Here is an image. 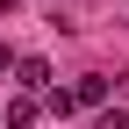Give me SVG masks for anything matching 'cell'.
I'll return each mask as SVG.
<instances>
[{
    "mask_svg": "<svg viewBox=\"0 0 129 129\" xmlns=\"http://www.w3.org/2000/svg\"><path fill=\"white\" fill-rule=\"evenodd\" d=\"M108 101V79L101 72H79V86H72V108H101Z\"/></svg>",
    "mask_w": 129,
    "mask_h": 129,
    "instance_id": "1",
    "label": "cell"
},
{
    "mask_svg": "<svg viewBox=\"0 0 129 129\" xmlns=\"http://www.w3.org/2000/svg\"><path fill=\"white\" fill-rule=\"evenodd\" d=\"M14 72H22L29 93H50V64H43V57H14Z\"/></svg>",
    "mask_w": 129,
    "mask_h": 129,
    "instance_id": "2",
    "label": "cell"
},
{
    "mask_svg": "<svg viewBox=\"0 0 129 129\" xmlns=\"http://www.w3.org/2000/svg\"><path fill=\"white\" fill-rule=\"evenodd\" d=\"M29 122H36V101H7L0 108V129H29Z\"/></svg>",
    "mask_w": 129,
    "mask_h": 129,
    "instance_id": "3",
    "label": "cell"
},
{
    "mask_svg": "<svg viewBox=\"0 0 129 129\" xmlns=\"http://www.w3.org/2000/svg\"><path fill=\"white\" fill-rule=\"evenodd\" d=\"M93 129H129V115H122V108H101V115H93Z\"/></svg>",
    "mask_w": 129,
    "mask_h": 129,
    "instance_id": "4",
    "label": "cell"
},
{
    "mask_svg": "<svg viewBox=\"0 0 129 129\" xmlns=\"http://www.w3.org/2000/svg\"><path fill=\"white\" fill-rule=\"evenodd\" d=\"M0 72H14V50H7V43H0Z\"/></svg>",
    "mask_w": 129,
    "mask_h": 129,
    "instance_id": "5",
    "label": "cell"
}]
</instances>
